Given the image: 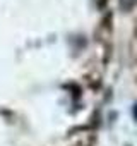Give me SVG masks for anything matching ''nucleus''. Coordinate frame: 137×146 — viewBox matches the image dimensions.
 <instances>
[{"instance_id": "obj_2", "label": "nucleus", "mask_w": 137, "mask_h": 146, "mask_svg": "<svg viewBox=\"0 0 137 146\" xmlns=\"http://www.w3.org/2000/svg\"><path fill=\"white\" fill-rule=\"evenodd\" d=\"M134 112H135V115H137V105H135V110H134Z\"/></svg>"}, {"instance_id": "obj_1", "label": "nucleus", "mask_w": 137, "mask_h": 146, "mask_svg": "<svg viewBox=\"0 0 137 146\" xmlns=\"http://www.w3.org/2000/svg\"><path fill=\"white\" fill-rule=\"evenodd\" d=\"M135 4H137V0H120V5L123 11H130Z\"/></svg>"}]
</instances>
